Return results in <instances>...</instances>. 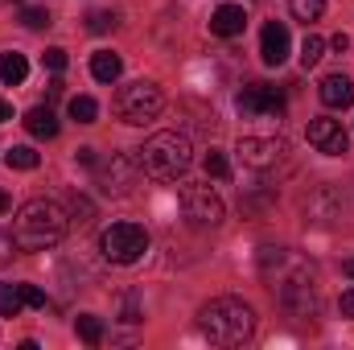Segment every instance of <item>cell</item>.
Here are the masks:
<instances>
[{
	"mask_svg": "<svg viewBox=\"0 0 354 350\" xmlns=\"http://www.w3.org/2000/svg\"><path fill=\"white\" fill-rule=\"evenodd\" d=\"M260 272L268 276L276 301L292 317H313L317 313V288H313V268L292 256L288 248H260Z\"/></svg>",
	"mask_w": 354,
	"mask_h": 350,
	"instance_id": "cell-1",
	"label": "cell"
},
{
	"mask_svg": "<svg viewBox=\"0 0 354 350\" xmlns=\"http://www.w3.org/2000/svg\"><path fill=\"white\" fill-rule=\"evenodd\" d=\"M66 227H71V214L62 202L54 198H33L17 210V223H12V235L25 252H46V248H58L66 239Z\"/></svg>",
	"mask_w": 354,
	"mask_h": 350,
	"instance_id": "cell-2",
	"label": "cell"
},
{
	"mask_svg": "<svg viewBox=\"0 0 354 350\" xmlns=\"http://www.w3.org/2000/svg\"><path fill=\"white\" fill-rule=\"evenodd\" d=\"M198 330L214 347H243L256 334V309L239 297H214L198 309Z\"/></svg>",
	"mask_w": 354,
	"mask_h": 350,
	"instance_id": "cell-3",
	"label": "cell"
},
{
	"mask_svg": "<svg viewBox=\"0 0 354 350\" xmlns=\"http://www.w3.org/2000/svg\"><path fill=\"white\" fill-rule=\"evenodd\" d=\"M136 161H140V174L157 181H177L194 165V149L181 132H157L145 140V149H136Z\"/></svg>",
	"mask_w": 354,
	"mask_h": 350,
	"instance_id": "cell-4",
	"label": "cell"
},
{
	"mask_svg": "<svg viewBox=\"0 0 354 350\" xmlns=\"http://www.w3.org/2000/svg\"><path fill=\"white\" fill-rule=\"evenodd\" d=\"M161 107H165V95L149 79H136V83L120 87V95H115V111L124 124H149L161 116Z\"/></svg>",
	"mask_w": 354,
	"mask_h": 350,
	"instance_id": "cell-5",
	"label": "cell"
},
{
	"mask_svg": "<svg viewBox=\"0 0 354 350\" xmlns=\"http://www.w3.org/2000/svg\"><path fill=\"white\" fill-rule=\"evenodd\" d=\"M99 252L111 264H136L149 252V231L140 223H111L99 235Z\"/></svg>",
	"mask_w": 354,
	"mask_h": 350,
	"instance_id": "cell-6",
	"label": "cell"
},
{
	"mask_svg": "<svg viewBox=\"0 0 354 350\" xmlns=\"http://www.w3.org/2000/svg\"><path fill=\"white\" fill-rule=\"evenodd\" d=\"M181 214L194 227H218L223 214H227V206H223V198L210 185H185L181 190Z\"/></svg>",
	"mask_w": 354,
	"mask_h": 350,
	"instance_id": "cell-7",
	"label": "cell"
},
{
	"mask_svg": "<svg viewBox=\"0 0 354 350\" xmlns=\"http://www.w3.org/2000/svg\"><path fill=\"white\" fill-rule=\"evenodd\" d=\"M95 169H99V190L120 198V194H128V190L136 185L140 161L128 157V153H111V161H103V165H95Z\"/></svg>",
	"mask_w": 354,
	"mask_h": 350,
	"instance_id": "cell-8",
	"label": "cell"
},
{
	"mask_svg": "<svg viewBox=\"0 0 354 350\" xmlns=\"http://www.w3.org/2000/svg\"><path fill=\"white\" fill-rule=\"evenodd\" d=\"M235 153H239V161H243L248 169H260V174H264V169H272L288 149H284V140H276V136H243Z\"/></svg>",
	"mask_w": 354,
	"mask_h": 350,
	"instance_id": "cell-9",
	"label": "cell"
},
{
	"mask_svg": "<svg viewBox=\"0 0 354 350\" xmlns=\"http://www.w3.org/2000/svg\"><path fill=\"white\" fill-rule=\"evenodd\" d=\"M239 111L243 116H284V91L280 87H243L239 91Z\"/></svg>",
	"mask_w": 354,
	"mask_h": 350,
	"instance_id": "cell-10",
	"label": "cell"
},
{
	"mask_svg": "<svg viewBox=\"0 0 354 350\" xmlns=\"http://www.w3.org/2000/svg\"><path fill=\"white\" fill-rule=\"evenodd\" d=\"M309 145L317 149V153H326V157H342L346 153V145H351V136H346V128L338 124V120H309Z\"/></svg>",
	"mask_w": 354,
	"mask_h": 350,
	"instance_id": "cell-11",
	"label": "cell"
},
{
	"mask_svg": "<svg viewBox=\"0 0 354 350\" xmlns=\"http://www.w3.org/2000/svg\"><path fill=\"white\" fill-rule=\"evenodd\" d=\"M260 54H264L268 66H280L288 58V29L284 21H268L264 33H260Z\"/></svg>",
	"mask_w": 354,
	"mask_h": 350,
	"instance_id": "cell-12",
	"label": "cell"
},
{
	"mask_svg": "<svg viewBox=\"0 0 354 350\" xmlns=\"http://www.w3.org/2000/svg\"><path fill=\"white\" fill-rule=\"evenodd\" d=\"M248 29V12H243V4H218L214 8V17H210V33H218V37H239Z\"/></svg>",
	"mask_w": 354,
	"mask_h": 350,
	"instance_id": "cell-13",
	"label": "cell"
},
{
	"mask_svg": "<svg viewBox=\"0 0 354 350\" xmlns=\"http://www.w3.org/2000/svg\"><path fill=\"white\" fill-rule=\"evenodd\" d=\"M338 214H342V198H338L330 185H322V190L305 202V219H309V223H334Z\"/></svg>",
	"mask_w": 354,
	"mask_h": 350,
	"instance_id": "cell-14",
	"label": "cell"
},
{
	"mask_svg": "<svg viewBox=\"0 0 354 350\" xmlns=\"http://www.w3.org/2000/svg\"><path fill=\"white\" fill-rule=\"evenodd\" d=\"M317 95H322L326 107H351L354 103V79H346V75H330V79H322Z\"/></svg>",
	"mask_w": 354,
	"mask_h": 350,
	"instance_id": "cell-15",
	"label": "cell"
},
{
	"mask_svg": "<svg viewBox=\"0 0 354 350\" xmlns=\"http://www.w3.org/2000/svg\"><path fill=\"white\" fill-rule=\"evenodd\" d=\"M25 128H29V136H37V140H54V136H58V116H54L50 107H29V111H25Z\"/></svg>",
	"mask_w": 354,
	"mask_h": 350,
	"instance_id": "cell-16",
	"label": "cell"
},
{
	"mask_svg": "<svg viewBox=\"0 0 354 350\" xmlns=\"http://www.w3.org/2000/svg\"><path fill=\"white\" fill-rule=\"evenodd\" d=\"M120 71H124V62H120V54H111V50H99V54L91 58V75H95L99 83H115Z\"/></svg>",
	"mask_w": 354,
	"mask_h": 350,
	"instance_id": "cell-17",
	"label": "cell"
},
{
	"mask_svg": "<svg viewBox=\"0 0 354 350\" xmlns=\"http://www.w3.org/2000/svg\"><path fill=\"white\" fill-rule=\"evenodd\" d=\"M25 75H29V62H25V54H17V50L0 54V79H4L8 87H21V83H25Z\"/></svg>",
	"mask_w": 354,
	"mask_h": 350,
	"instance_id": "cell-18",
	"label": "cell"
},
{
	"mask_svg": "<svg viewBox=\"0 0 354 350\" xmlns=\"http://www.w3.org/2000/svg\"><path fill=\"white\" fill-rule=\"evenodd\" d=\"M4 161H8V169H37V153L29 149V145H12L8 153H4Z\"/></svg>",
	"mask_w": 354,
	"mask_h": 350,
	"instance_id": "cell-19",
	"label": "cell"
},
{
	"mask_svg": "<svg viewBox=\"0 0 354 350\" xmlns=\"http://www.w3.org/2000/svg\"><path fill=\"white\" fill-rule=\"evenodd\" d=\"M21 305H25V301H21V284H8V280H4V284H0V317H17Z\"/></svg>",
	"mask_w": 354,
	"mask_h": 350,
	"instance_id": "cell-20",
	"label": "cell"
},
{
	"mask_svg": "<svg viewBox=\"0 0 354 350\" xmlns=\"http://www.w3.org/2000/svg\"><path fill=\"white\" fill-rule=\"evenodd\" d=\"M71 120H79V124H95V120H99V103H95L91 95H75V99H71Z\"/></svg>",
	"mask_w": 354,
	"mask_h": 350,
	"instance_id": "cell-21",
	"label": "cell"
},
{
	"mask_svg": "<svg viewBox=\"0 0 354 350\" xmlns=\"http://www.w3.org/2000/svg\"><path fill=\"white\" fill-rule=\"evenodd\" d=\"M75 330H79V338H83L87 347H99V342H103V322H99L95 313H83V317L75 322Z\"/></svg>",
	"mask_w": 354,
	"mask_h": 350,
	"instance_id": "cell-22",
	"label": "cell"
},
{
	"mask_svg": "<svg viewBox=\"0 0 354 350\" xmlns=\"http://www.w3.org/2000/svg\"><path fill=\"white\" fill-rule=\"evenodd\" d=\"M322 54H326V42L317 37V33H309L305 42H301V66L309 71V66H317L322 62Z\"/></svg>",
	"mask_w": 354,
	"mask_h": 350,
	"instance_id": "cell-23",
	"label": "cell"
},
{
	"mask_svg": "<svg viewBox=\"0 0 354 350\" xmlns=\"http://www.w3.org/2000/svg\"><path fill=\"white\" fill-rule=\"evenodd\" d=\"M288 8H292V17H297V21H305V25H309V21H317V17L326 12V0H288Z\"/></svg>",
	"mask_w": 354,
	"mask_h": 350,
	"instance_id": "cell-24",
	"label": "cell"
},
{
	"mask_svg": "<svg viewBox=\"0 0 354 350\" xmlns=\"http://www.w3.org/2000/svg\"><path fill=\"white\" fill-rule=\"evenodd\" d=\"M120 25V17L111 12V8H95V12H87V29L91 33H107V29H115Z\"/></svg>",
	"mask_w": 354,
	"mask_h": 350,
	"instance_id": "cell-25",
	"label": "cell"
},
{
	"mask_svg": "<svg viewBox=\"0 0 354 350\" xmlns=\"http://www.w3.org/2000/svg\"><path fill=\"white\" fill-rule=\"evenodd\" d=\"M21 25H25V29H46V25H50V8L25 4V8H21Z\"/></svg>",
	"mask_w": 354,
	"mask_h": 350,
	"instance_id": "cell-26",
	"label": "cell"
},
{
	"mask_svg": "<svg viewBox=\"0 0 354 350\" xmlns=\"http://www.w3.org/2000/svg\"><path fill=\"white\" fill-rule=\"evenodd\" d=\"M206 174L214 177V181H223V177H231V161H227V153H218V149H210V153H206Z\"/></svg>",
	"mask_w": 354,
	"mask_h": 350,
	"instance_id": "cell-27",
	"label": "cell"
},
{
	"mask_svg": "<svg viewBox=\"0 0 354 350\" xmlns=\"http://www.w3.org/2000/svg\"><path fill=\"white\" fill-rule=\"evenodd\" d=\"M140 317H145V313H140V293L128 288V293L120 297V322H140Z\"/></svg>",
	"mask_w": 354,
	"mask_h": 350,
	"instance_id": "cell-28",
	"label": "cell"
},
{
	"mask_svg": "<svg viewBox=\"0 0 354 350\" xmlns=\"http://www.w3.org/2000/svg\"><path fill=\"white\" fill-rule=\"evenodd\" d=\"M21 252V243H17V235L12 231H0V268L4 264H12V256Z\"/></svg>",
	"mask_w": 354,
	"mask_h": 350,
	"instance_id": "cell-29",
	"label": "cell"
},
{
	"mask_svg": "<svg viewBox=\"0 0 354 350\" xmlns=\"http://www.w3.org/2000/svg\"><path fill=\"white\" fill-rule=\"evenodd\" d=\"M21 301H25L29 309H46V293H41L37 284H21Z\"/></svg>",
	"mask_w": 354,
	"mask_h": 350,
	"instance_id": "cell-30",
	"label": "cell"
},
{
	"mask_svg": "<svg viewBox=\"0 0 354 350\" xmlns=\"http://www.w3.org/2000/svg\"><path fill=\"white\" fill-rule=\"evenodd\" d=\"M41 62H46L50 71H66V50H62V46H50V50L41 54Z\"/></svg>",
	"mask_w": 354,
	"mask_h": 350,
	"instance_id": "cell-31",
	"label": "cell"
},
{
	"mask_svg": "<svg viewBox=\"0 0 354 350\" xmlns=\"http://www.w3.org/2000/svg\"><path fill=\"white\" fill-rule=\"evenodd\" d=\"M338 309H342V317H354V288H346V293L338 297Z\"/></svg>",
	"mask_w": 354,
	"mask_h": 350,
	"instance_id": "cell-32",
	"label": "cell"
},
{
	"mask_svg": "<svg viewBox=\"0 0 354 350\" xmlns=\"http://www.w3.org/2000/svg\"><path fill=\"white\" fill-rule=\"evenodd\" d=\"M75 157H79V165H99V157H95V149H79Z\"/></svg>",
	"mask_w": 354,
	"mask_h": 350,
	"instance_id": "cell-33",
	"label": "cell"
},
{
	"mask_svg": "<svg viewBox=\"0 0 354 350\" xmlns=\"http://www.w3.org/2000/svg\"><path fill=\"white\" fill-rule=\"evenodd\" d=\"M330 46H334L338 54H346V50H351V37H346V33H334V42H330Z\"/></svg>",
	"mask_w": 354,
	"mask_h": 350,
	"instance_id": "cell-34",
	"label": "cell"
},
{
	"mask_svg": "<svg viewBox=\"0 0 354 350\" xmlns=\"http://www.w3.org/2000/svg\"><path fill=\"white\" fill-rule=\"evenodd\" d=\"M4 120H12V107H8V103L0 99V124H4Z\"/></svg>",
	"mask_w": 354,
	"mask_h": 350,
	"instance_id": "cell-35",
	"label": "cell"
},
{
	"mask_svg": "<svg viewBox=\"0 0 354 350\" xmlns=\"http://www.w3.org/2000/svg\"><path fill=\"white\" fill-rule=\"evenodd\" d=\"M8 206H12V198H8V194H4V190H0V214H4V210H8Z\"/></svg>",
	"mask_w": 354,
	"mask_h": 350,
	"instance_id": "cell-36",
	"label": "cell"
},
{
	"mask_svg": "<svg viewBox=\"0 0 354 350\" xmlns=\"http://www.w3.org/2000/svg\"><path fill=\"white\" fill-rule=\"evenodd\" d=\"M342 272H346V276H354V260H346V264H342Z\"/></svg>",
	"mask_w": 354,
	"mask_h": 350,
	"instance_id": "cell-37",
	"label": "cell"
}]
</instances>
